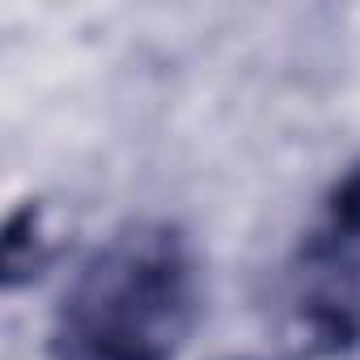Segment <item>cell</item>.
<instances>
[{
  "instance_id": "1",
  "label": "cell",
  "mask_w": 360,
  "mask_h": 360,
  "mask_svg": "<svg viewBox=\"0 0 360 360\" xmlns=\"http://www.w3.org/2000/svg\"><path fill=\"white\" fill-rule=\"evenodd\" d=\"M187 263L169 233H131L102 250L64 301L72 360H165L187 326Z\"/></svg>"
}]
</instances>
